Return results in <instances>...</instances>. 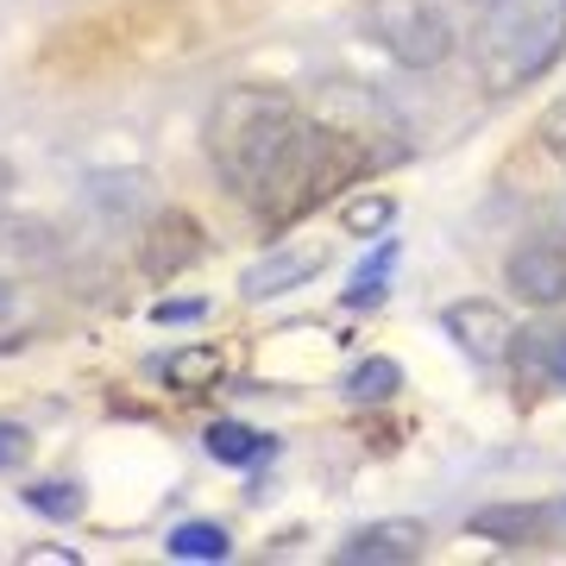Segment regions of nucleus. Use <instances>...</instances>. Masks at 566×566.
Listing matches in <instances>:
<instances>
[{
  "label": "nucleus",
  "instance_id": "obj_1",
  "mask_svg": "<svg viewBox=\"0 0 566 566\" xmlns=\"http://www.w3.org/2000/svg\"><path fill=\"white\" fill-rule=\"evenodd\" d=\"M208 158L233 196L264 208L271 221H296L359 177L371 151L340 126L303 120V107L277 88H227L208 114Z\"/></svg>",
  "mask_w": 566,
  "mask_h": 566
},
{
  "label": "nucleus",
  "instance_id": "obj_21",
  "mask_svg": "<svg viewBox=\"0 0 566 566\" xmlns=\"http://www.w3.org/2000/svg\"><path fill=\"white\" fill-rule=\"evenodd\" d=\"M7 182H13V170H7V158H0V189H7Z\"/></svg>",
  "mask_w": 566,
  "mask_h": 566
},
{
  "label": "nucleus",
  "instance_id": "obj_17",
  "mask_svg": "<svg viewBox=\"0 0 566 566\" xmlns=\"http://www.w3.org/2000/svg\"><path fill=\"white\" fill-rule=\"evenodd\" d=\"M25 453H32V441H25V428L0 422V472H13V465H25Z\"/></svg>",
  "mask_w": 566,
  "mask_h": 566
},
{
  "label": "nucleus",
  "instance_id": "obj_11",
  "mask_svg": "<svg viewBox=\"0 0 566 566\" xmlns=\"http://www.w3.org/2000/svg\"><path fill=\"white\" fill-rule=\"evenodd\" d=\"M221 353H214V346H182V353H170V359H164V378H170V385L177 390H214L221 385Z\"/></svg>",
  "mask_w": 566,
  "mask_h": 566
},
{
  "label": "nucleus",
  "instance_id": "obj_3",
  "mask_svg": "<svg viewBox=\"0 0 566 566\" xmlns=\"http://www.w3.org/2000/svg\"><path fill=\"white\" fill-rule=\"evenodd\" d=\"M365 32L409 70H434L453 57V25L428 0H365Z\"/></svg>",
  "mask_w": 566,
  "mask_h": 566
},
{
  "label": "nucleus",
  "instance_id": "obj_14",
  "mask_svg": "<svg viewBox=\"0 0 566 566\" xmlns=\"http://www.w3.org/2000/svg\"><path fill=\"white\" fill-rule=\"evenodd\" d=\"M542 528V510L523 504V510H479L472 516V535H491V542H528Z\"/></svg>",
  "mask_w": 566,
  "mask_h": 566
},
{
  "label": "nucleus",
  "instance_id": "obj_4",
  "mask_svg": "<svg viewBox=\"0 0 566 566\" xmlns=\"http://www.w3.org/2000/svg\"><path fill=\"white\" fill-rule=\"evenodd\" d=\"M327 259H334V245H327V240H277L264 259H252L240 271V296H245V303L290 296V290H303L308 277H322Z\"/></svg>",
  "mask_w": 566,
  "mask_h": 566
},
{
  "label": "nucleus",
  "instance_id": "obj_10",
  "mask_svg": "<svg viewBox=\"0 0 566 566\" xmlns=\"http://www.w3.org/2000/svg\"><path fill=\"white\" fill-rule=\"evenodd\" d=\"M403 390V365L397 359H359L346 371V403H385Z\"/></svg>",
  "mask_w": 566,
  "mask_h": 566
},
{
  "label": "nucleus",
  "instance_id": "obj_19",
  "mask_svg": "<svg viewBox=\"0 0 566 566\" xmlns=\"http://www.w3.org/2000/svg\"><path fill=\"white\" fill-rule=\"evenodd\" d=\"M542 145L566 158V102H554V107L542 114Z\"/></svg>",
  "mask_w": 566,
  "mask_h": 566
},
{
  "label": "nucleus",
  "instance_id": "obj_6",
  "mask_svg": "<svg viewBox=\"0 0 566 566\" xmlns=\"http://www.w3.org/2000/svg\"><path fill=\"white\" fill-rule=\"evenodd\" d=\"M422 523H365L359 535H346L340 554L334 560L340 566H409L422 560Z\"/></svg>",
  "mask_w": 566,
  "mask_h": 566
},
{
  "label": "nucleus",
  "instance_id": "obj_7",
  "mask_svg": "<svg viewBox=\"0 0 566 566\" xmlns=\"http://www.w3.org/2000/svg\"><path fill=\"white\" fill-rule=\"evenodd\" d=\"M510 290L528 296V303H560L566 296V233L528 240L523 252L510 259Z\"/></svg>",
  "mask_w": 566,
  "mask_h": 566
},
{
  "label": "nucleus",
  "instance_id": "obj_15",
  "mask_svg": "<svg viewBox=\"0 0 566 566\" xmlns=\"http://www.w3.org/2000/svg\"><path fill=\"white\" fill-rule=\"evenodd\" d=\"M25 504L39 510V516H51V523H76L82 516V491L63 485V479H44V485L25 491Z\"/></svg>",
  "mask_w": 566,
  "mask_h": 566
},
{
  "label": "nucleus",
  "instance_id": "obj_2",
  "mask_svg": "<svg viewBox=\"0 0 566 566\" xmlns=\"http://www.w3.org/2000/svg\"><path fill=\"white\" fill-rule=\"evenodd\" d=\"M479 51V76L491 95L523 88L560 57L566 44V0H485V20L472 32Z\"/></svg>",
  "mask_w": 566,
  "mask_h": 566
},
{
  "label": "nucleus",
  "instance_id": "obj_13",
  "mask_svg": "<svg viewBox=\"0 0 566 566\" xmlns=\"http://www.w3.org/2000/svg\"><path fill=\"white\" fill-rule=\"evenodd\" d=\"M170 554L177 560H227L233 542H227L221 523H182V528H170Z\"/></svg>",
  "mask_w": 566,
  "mask_h": 566
},
{
  "label": "nucleus",
  "instance_id": "obj_20",
  "mask_svg": "<svg viewBox=\"0 0 566 566\" xmlns=\"http://www.w3.org/2000/svg\"><path fill=\"white\" fill-rule=\"evenodd\" d=\"M151 322H158V327H177V322H202V303H158V308H151Z\"/></svg>",
  "mask_w": 566,
  "mask_h": 566
},
{
  "label": "nucleus",
  "instance_id": "obj_9",
  "mask_svg": "<svg viewBox=\"0 0 566 566\" xmlns=\"http://www.w3.org/2000/svg\"><path fill=\"white\" fill-rule=\"evenodd\" d=\"M202 447L221 465H252V460H264V453H271V434H259V428H245V422H214L202 434Z\"/></svg>",
  "mask_w": 566,
  "mask_h": 566
},
{
  "label": "nucleus",
  "instance_id": "obj_12",
  "mask_svg": "<svg viewBox=\"0 0 566 566\" xmlns=\"http://www.w3.org/2000/svg\"><path fill=\"white\" fill-rule=\"evenodd\" d=\"M390 264H397V240H378L371 264H359V271H353V283H346V308H378V303H385Z\"/></svg>",
  "mask_w": 566,
  "mask_h": 566
},
{
  "label": "nucleus",
  "instance_id": "obj_18",
  "mask_svg": "<svg viewBox=\"0 0 566 566\" xmlns=\"http://www.w3.org/2000/svg\"><path fill=\"white\" fill-rule=\"evenodd\" d=\"M535 346L547 353V378L566 385V327H560V334H535Z\"/></svg>",
  "mask_w": 566,
  "mask_h": 566
},
{
  "label": "nucleus",
  "instance_id": "obj_16",
  "mask_svg": "<svg viewBox=\"0 0 566 566\" xmlns=\"http://www.w3.org/2000/svg\"><path fill=\"white\" fill-rule=\"evenodd\" d=\"M390 214H397L390 196H353V202L340 208V227H346V233H385Z\"/></svg>",
  "mask_w": 566,
  "mask_h": 566
},
{
  "label": "nucleus",
  "instance_id": "obj_5",
  "mask_svg": "<svg viewBox=\"0 0 566 566\" xmlns=\"http://www.w3.org/2000/svg\"><path fill=\"white\" fill-rule=\"evenodd\" d=\"M441 327L460 340V353H472L479 365H504L510 346L523 340V334H516V322H510L497 303H453L441 315Z\"/></svg>",
  "mask_w": 566,
  "mask_h": 566
},
{
  "label": "nucleus",
  "instance_id": "obj_8",
  "mask_svg": "<svg viewBox=\"0 0 566 566\" xmlns=\"http://www.w3.org/2000/svg\"><path fill=\"white\" fill-rule=\"evenodd\" d=\"M7 252H13V240L0 233V353H7V346H20L25 334L39 327V315H44L39 283L25 277V264H13Z\"/></svg>",
  "mask_w": 566,
  "mask_h": 566
}]
</instances>
